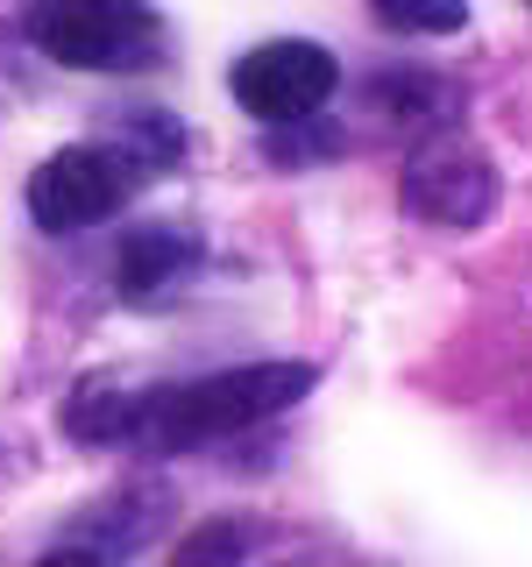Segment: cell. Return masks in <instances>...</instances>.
Wrapping results in <instances>:
<instances>
[{"label":"cell","instance_id":"obj_1","mask_svg":"<svg viewBox=\"0 0 532 567\" xmlns=\"http://www.w3.org/2000/svg\"><path fill=\"white\" fill-rule=\"evenodd\" d=\"M313 383H319L313 362H242V369H221V377H200V383L135 390L129 440L150 454H185V447H206V440L248 433V425L291 412Z\"/></svg>","mask_w":532,"mask_h":567},{"label":"cell","instance_id":"obj_2","mask_svg":"<svg viewBox=\"0 0 532 567\" xmlns=\"http://www.w3.org/2000/svg\"><path fill=\"white\" fill-rule=\"evenodd\" d=\"M29 35L64 71H142L164 50V22L142 0H35Z\"/></svg>","mask_w":532,"mask_h":567},{"label":"cell","instance_id":"obj_3","mask_svg":"<svg viewBox=\"0 0 532 567\" xmlns=\"http://www.w3.org/2000/svg\"><path fill=\"white\" fill-rule=\"evenodd\" d=\"M142 164L121 142H71V150L43 156L29 177V213L43 235H79L93 220H114L135 199Z\"/></svg>","mask_w":532,"mask_h":567},{"label":"cell","instance_id":"obj_4","mask_svg":"<svg viewBox=\"0 0 532 567\" xmlns=\"http://www.w3.org/2000/svg\"><path fill=\"white\" fill-rule=\"evenodd\" d=\"M334 85H341V64H334V50H327V43H306V35L256 43L235 71H227V93L242 100V114L270 121V128L313 121L319 106H327Z\"/></svg>","mask_w":532,"mask_h":567},{"label":"cell","instance_id":"obj_5","mask_svg":"<svg viewBox=\"0 0 532 567\" xmlns=\"http://www.w3.org/2000/svg\"><path fill=\"white\" fill-rule=\"evenodd\" d=\"M398 192H405V213H412V220L469 235V227H483L490 206H497V164L461 135H433L426 150H412Z\"/></svg>","mask_w":532,"mask_h":567},{"label":"cell","instance_id":"obj_6","mask_svg":"<svg viewBox=\"0 0 532 567\" xmlns=\"http://www.w3.org/2000/svg\"><path fill=\"white\" fill-rule=\"evenodd\" d=\"M200 256H206V241L192 235V227H135V235L121 241V291L156 298V291H171Z\"/></svg>","mask_w":532,"mask_h":567},{"label":"cell","instance_id":"obj_7","mask_svg":"<svg viewBox=\"0 0 532 567\" xmlns=\"http://www.w3.org/2000/svg\"><path fill=\"white\" fill-rule=\"evenodd\" d=\"M129 419H135V390L121 383H79L64 404V433L71 440H129Z\"/></svg>","mask_w":532,"mask_h":567},{"label":"cell","instance_id":"obj_8","mask_svg":"<svg viewBox=\"0 0 532 567\" xmlns=\"http://www.w3.org/2000/svg\"><path fill=\"white\" fill-rule=\"evenodd\" d=\"M383 29L398 35H454L469 22V0H369Z\"/></svg>","mask_w":532,"mask_h":567},{"label":"cell","instance_id":"obj_9","mask_svg":"<svg viewBox=\"0 0 532 567\" xmlns=\"http://www.w3.org/2000/svg\"><path fill=\"white\" fill-rule=\"evenodd\" d=\"M235 560H242V525H200L177 539L164 567H235Z\"/></svg>","mask_w":532,"mask_h":567},{"label":"cell","instance_id":"obj_10","mask_svg":"<svg viewBox=\"0 0 532 567\" xmlns=\"http://www.w3.org/2000/svg\"><path fill=\"white\" fill-rule=\"evenodd\" d=\"M35 567H106V560L93 554V546H58V554H43Z\"/></svg>","mask_w":532,"mask_h":567},{"label":"cell","instance_id":"obj_11","mask_svg":"<svg viewBox=\"0 0 532 567\" xmlns=\"http://www.w3.org/2000/svg\"><path fill=\"white\" fill-rule=\"evenodd\" d=\"M525 8H532V0H525Z\"/></svg>","mask_w":532,"mask_h":567}]
</instances>
